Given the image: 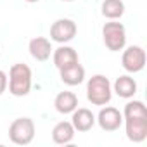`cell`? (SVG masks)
Wrapping results in <instances>:
<instances>
[{
  "label": "cell",
  "mask_w": 147,
  "mask_h": 147,
  "mask_svg": "<svg viewBox=\"0 0 147 147\" xmlns=\"http://www.w3.org/2000/svg\"><path fill=\"white\" fill-rule=\"evenodd\" d=\"M123 123L126 138L140 144L147 138V109L142 100H130L123 109Z\"/></svg>",
  "instance_id": "obj_1"
},
{
  "label": "cell",
  "mask_w": 147,
  "mask_h": 147,
  "mask_svg": "<svg viewBox=\"0 0 147 147\" xmlns=\"http://www.w3.org/2000/svg\"><path fill=\"white\" fill-rule=\"evenodd\" d=\"M9 92L14 97H24L31 92V83H33V75L28 64L16 62L9 69Z\"/></svg>",
  "instance_id": "obj_2"
},
{
  "label": "cell",
  "mask_w": 147,
  "mask_h": 147,
  "mask_svg": "<svg viewBox=\"0 0 147 147\" xmlns=\"http://www.w3.org/2000/svg\"><path fill=\"white\" fill-rule=\"evenodd\" d=\"M87 99L92 106H106L113 99V85L104 75H94L87 82Z\"/></svg>",
  "instance_id": "obj_3"
},
{
  "label": "cell",
  "mask_w": 147,
  "mask_h": 147,
  "mask_svg": "<svg viewBox=\"0 0 147 147\" xmlns=\"http://www.w3.org/2000/svg\"><path fill=\"white\" fill-rule=\"evenodd\" d=\"M102 40L107 50L111 52H119L125 49L126 45V30L121 23L116 21H109L102 26Z\"/></svg>",
  "instance_id": "obj_4"
},
{
  "label": "cell",
  "mask_w": 147,
  "mask_h": 147,
  "mask_svg": "<svg viewBox=\"0 0 147 147\" xmlns=\"http://www.w3.org/2000/svg\"><path fill=\"white\" fill-rule=\"evenodd\" d=\"M35 121L31 118H18L9 126V138L16 145H28L35 138Z\"/></svg>",
  "instance_id": "obj_5"
},
{
  "label": "cell",
  "mask_w": 147,
  "mask_h": 147,
  "mask_svg": "<svg viewBox=\"0 0 147 147\" xmlns=\"http://www.w3.org/2000/svg\"><path fill=\"white\" fill-rule=\"evenodd\" d=\"M145 50L140 45H130L126 49H123V55H121V66L126 73L135 75L140 73L145 67Z\"/></svg>",
  "instance_id": "obj_6"
},
{
  "label": "cell",
  "mask_w": 147,
  "mask_h": 147,
  "mask_svg": "<svg viewBox=\"0 0 147 147\" xmlns=\"http://www.w3.org/2000/svg\"><path fill=\"white\" fill-rule=\"evenodd\" d=\"M76 31H78V26L75 21L67 19V18H61V19L54 21V24L50 26V40L62 45L75 38Z\"/></svg>",
  "instance_id": "obj_7"
},
{
  "label": "cell",
  "mask_w": 147,
  "mask_h": 147,
  "mask_svg": "<svg viewBox=\"0 0 147 147\" xmlns=\"http://www.w3.org/2000/svg\"><path fill=\"white\" fill-rule=\"evenodd\" d=\"M95 123L104 131H116L123 125V113L119 109L106 104V107L102 106V109L99 111V114L95 118Z\"/></svg>",
  "instance_id": "obj_8"
},
{
  "label": "cell",
  "mask_w": 147,
  "mask_h": 147,
  "mask_svg": "<svg viewBox=\"0 0 147 147\" xmlns=\"http://www.w3.org/2000/svg\"><path fill=\"white\" fill-rule=\"evenodd\" d=\"M52 61H54V66L59 71L64 69V67H69L73 64H76V62H80L78 52L73 47L66 45V43H62L61 47H57L55 50H52Z\"/></svg>",
  "instance_id": "obj_9"
},
{
  "label": "cell",
  "mask_w": 147,
  "mask_h": 147,
  "mask_svg": "<svg viewBox=\"0 0 147 147\" xmlns=\"http://www.w3.org/2000/svg\"><path fill=\"white\" fill-rule=\"evenodd\" d=\"M71 125L76 131H90L95 126V114L87 107H76L71 113Z\"/></svg>",
  "instance_id": "obj_10"
},
{
  "label": "cell",
  "mask_w": 147,
  "mask_h": 147,
  "mask_svg": "<svg viewBox=\"0 0 147 147\" xmlns=\"http://www.w3.org/2000/svg\"><path fill=\"white\" fill-rule=\"evenodd\" d=\"M28 50H30V55L38 61V62H45L50 59L52 55V45H50V40L45 38V36H35L30 40L28 43Z\"/></svg>",
  "instance_id": "obj_11"
},
{
  "label": "cell",
  "mask_w": 147,
  "mask_h": 147,
  "mask_svg": "<svg viewBox=\"0 0 147 147\" xmlns=\"http://www.w3.org/2000/svg\"><path fill=\"white\" fill-rule=\"evenodd\" d=\"M54 107L57 113L61 114H71L78 107V97L75 92H69V90H64V92H59L54 99Z\"/></svg>",
  "instance_id": "obj_12"
},
{
  "label": "cell",
  "mask_w": 147,
  "mask_h": 147,
  "mask_svg": "<svg viewBox=\"0 0 147 147\" xmlns=\"http://www.w3.org/2000/svg\"><path fill=\"white\" fill-rule=\"evenodd\" d=\"M59 73H61V82L67 87H76L85 82V67L80 62L73 64L69 67H64Z\"/></svg>",
  "instance_id": "obj_13"
},
{
  "label": "cell",
  "mask_w": 147,
  "mask_h": 147,
  "mask_svg": "<svg viewBox=\"0 0 147 147\" xmlns=\"http://www.w3.org/2000/svg\"><path fill=\"white\" fill-rule=\"evenodd\" d=\"M113 92L121 99H131L137 94V82L130 75H121L113 83Z\"/></svg>",
  "instance_id": "obj_14"
},
{
  "label": "cell",
  "mask_w": 147,
  "mask_h": 147,
  "mask_svg": "<svg viewBox=\"0 0 147 147\" xmlns=\"http://www.w3.org/2000/svg\"><path fill=\"white\" fill-rule=\"evenodd\" d=\"M75 133H76V130H75V126L71 125V121H59L52 128V140H54V144L66 145V144L73 142Z\"/></svg>",
  "instance_id": "obj_15"
},
{
  "label": "cell",
  "mask_w": 147,
  "mask_h": 147,
  "mask_svg": "<svg viewBox=\"0 0 147 147\" xmlns=\"http://www.w3.org/2000/svg\"><path fill=\"white\" fill-rule=\"evenodd\" d=\"M100 12L109 21L121 19L125 14V2L123 0H104L100 5Z\"/></svg>",
  "instance_id": "obj_16"
},
{
  "label": "cell",
  "mask_w": 147,
  "mask_h": 147,
  "mask_svg": "<svg viewBox=\"0 0 147 147\" xmlns=\"http://www.w3.org/2000/svg\"><path fill=\"white\" fill-rule=\"evenodd\" d=\"M7 85H9V78H7V75H5V71L0 69V95L7 90Z\"/></svg>",
  "instance_id": "obj_17"
},
{
  "label": "cell",
  "mask_w": 147,
  "mask_h": 147,
  "mask_svg": "<svg viewBox=\"0 0 147 147\" xmlns=\"http://www.w3.org/2000/svg\"><path fill=\"white\" fill-rule=\"evenodd\" d=\"M24 2H28V4H36V2H40V0H24Z\"/></svg>",
  "instance_id": "obj_18"
},
{
  "label": "cell",
  "mask_w": 147,
  "mask_h": 147,
  "mask_svg": "<svg viewBox=\"0 0 147 147\" xmlns=\"http://www.w3.org/2000/svg\"><path fill=\"white\" fill-rule=\"evenodd\" d=\"M61 2H75V0H61Z\"/></svg>",
  "instance_id": "obj_19"
}]
</instances>
